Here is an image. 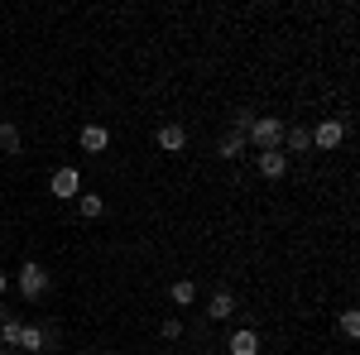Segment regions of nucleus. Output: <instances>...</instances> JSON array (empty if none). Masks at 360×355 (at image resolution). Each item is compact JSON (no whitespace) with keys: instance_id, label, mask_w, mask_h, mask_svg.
I'll return each instance as SVG.
<instances>
[{"instance_id":"1","label":"nucleus","mask_w":360,"mask_h":355,"mask_svg":"<svg viewBox=\"0 0 360 355\" xmlns=\"http://www.w3.org/2000/svg\"><path fill=\"white\" fill-rule=\"evenodd\" d=\"M283 125H288V120H278V115H255L245 125V149H255V154L283 149Z\"/></svg>"},{"instance_id":"2","label":"nucleus","mask_w":360,"mask_h":355,"mask_svg":"<svg viewBox=\"0 0 360 355\" xmlns=\"http://www.w3.org/2000/svg\"><path fill=\"white\" fill-rule=\"evenodd\" d=\"M15 288H20V298H25V302H44V298H49V269L34 264V259H25L20 273H15Z\"/></svg>"},{"instance_id":"3","label":"nucleus","mask_w":360,"mask_h":355,"mask_svg":"<svg viewBox=\"0 0 360 355\" xmlns=\"http://www.w3.org/2000/svg\"><path fill=\"white\" fill-rule=\"evenodd\" d=\"M341 139H346V120H341V115H327V120L312 130V149L332 154V149H341Z\"/></svg>"},{"instance_id":"4","label":"nucleus","mask_w":360,"mask_h":355,"mask_svg":"<svg viewBox=\"0 0 360 355\" xmlns=\"http://www.w3.org/2000/svg\"><path fill=\"white\" fill-rule=\"evenodd\" d=\"M49 192H53L58 202H77L82 197V173L77 168H58L53 178H49Z\"/></svg>"},{"instance_id":"5","label":"nucleus","mask_w":360,"mask_h":355,"mask_svg":"<svg viewBox=\"0 0 360 355\" xmlns=\"http://www.w3.org/2000/svg\"><path fill=\"white\" fill-rule=\"evenodd\" d=\"M77 144H82V154H91V159H101V154L111 149V130H106V125H82V135H77Z\"/></svg>"},{"instance_id":"6","label":"nucleus","mask_w":360,"mask_h":355,"mask_svg":"<svg viewBox=\"0 0 360 355\" xmlns=\"http://www.w3.org/2000/svg\"><path fill=\"white\" fill-rule=\"evenodd\" d=\"M255 168H259V178H269V183H274V178H283V173H288V154H283V149L255 154Z\"/></svg>"},{"instance_id":"7","label":"nucleus","mask_w":360,"mask_h":355,"mask_svg":"<svg viewBox=\"0 0 360 355\" xmlns=\"http://www.w3.org/2000/svg\"><path fill=\"white\" fill-rule=\"evenodd\" d=\"M283 154H312V130L307 125H283Z\"/></svg>"},{"instance_id":"8","label":"nucleus","mask_w":360,"mask_h":355,"mask_svg":"<svg viewBox=\"0 0 360 355\" xmlns=\"http://www.w3.org/2000/svg\"><path fill=\"white\" fill-rule=\"evenodd\" d=\"M207 317H212V322H231V317H236V293H231V288H217L212 302H207Z\"/></svg>"},{"instance_id":"9","label":"nucleus","mask_w":360,"mask_h":355,"mask_svg":"<svg viewBox=\"0 0 360 355\" xmlns=\"http://www.w3.org/2000/svg\"><path fill=\"white\" fill-rule=\"evenodd\" d=\"M231 355H259V331L255 327H240V331H231Z\"/></svg>"},{"instance_id":"10","label":"nucleus","mask_w":360,"mask_h":355,"mask_svg":"<svg viewBox=\"0 0 360 355\" xmlns=\"http://www.w3.org/2000/svg\"><path fill=\"white\" fill-rule=\"evenodd\" d=\"M159 149L164 154H183L188 149V130L183 125H159Z\"/></svg>"},{"instance_id":"11","label":"nucleus","mask_w":360,"mask_h":355,"mask_svg":"<svg viewBox=\"0 0 360 355\" xmlns=\"http://www.w3.org/2000/svg\"><path fill=\"white\" fill-rule=\"evenodd\" d=\"M217 154H221V159H240V154H245V130L231 125V130L221 135V144H217Z\"/></svg>"},{"instance_id":"12","label":"nucleus","mask_w":360,"mask_h":355,"mask_svg":"<svg viewBox=\"0 0 360 355\" xmlns=\"http://www.w3.org/2000/svg\"><path fill=\"white\" fill-rule=\"evenodd\" d=\"M25 149V139H20V125H10V120H0V154H20Z\"/></svg>"},{"instance_id":"13","label":"nucleus","mask_w":360,"mask_h":355,"mask_svg":"<svg viewBox=\"0 0 360 355\" xmlns=\"http://www.w3.org/2000/svg\"><path fill=\"white\" fill-rule=\"evenodd\" d=\"M168 298H173V307H193L197 302V283L193 278H178V283L168 288Z\"/></svg>"},{"instance_id":"14","label":"nucleus","mask_w":360,"mask_h":355,"mask_svg":"<svg viewBox=\"0 0 360 355\" xmlns=\"http://www.w3.org/2000/svg\"><path fill=\"white\" fill-rule=\"evenodd\" d=\"M20 355H49L44 351V327H25V336H20Z\"/></svg>"},{"instance_id":"15","label":"nucleus","mask_w":360,"mask_h":355,"mask_svg":"<svg viewBox=\"0 0 360 355\" xmlns=\"http://www.w3.org/2000/svg\"><path fill=\"white\" fill-rule=\"evenodd\" d=\"M77 212H82L86 221H96L101 212H106V202H101V192H82V197H77Z\"/></svg>"},{"instance_id":"16","label":"nucleus","mask_w":360,"mask_h":355,"mask_svg":"<svg viewBox=\"0 0 360 355\" xmlns=\"http://www.w3.org/2000/svg\"><path fill=\"white\" fill-rule=\"evenodd\" d=\"M20 336H25V322H20V317H10V322L0 327V346H10V351H20Z\"/></svg>"},{"instance_id":"17","label":"nucleus","mask_w":360,"mask_h":355,"mask_svg":"<svg viewBox=\"0 0 360 355\" xmlns=\"http://www.w3.org/2000/svg\"><path fill=\"white\" fill-rule=\"evenodd\" d=\"M63 346V327L58 322H44V351H58Z\"/></svg>"},{"instance_id":"18","label":"nucleus","mask_w":360,"mask_h":355,"mask_svg":"<svg viewBox=\"0 0 360 355\" xmlns=\"http://www.w3.org/2000/svg\"><path fill=\"white\" fill-rule=\"evenodd\" d=\"M341 336H346V341H356V336H360V317H356V312H341Z\"/></svg>"},{"instance_id":"19","label":"nucleus","mask_w":360,"mask_h":355,"mask_svg":"<svg viewBox=\"0 0 360 355\" xmlns=\"http://www.w3.org/2000/svg\"><path fill=\"white\" fill-rule=\"evenodd\" d=\"M183 331H188V327H183V317H168L164 327H159V336H164V341H178Z\"/></svg>"},{"instance_id":"20","label":"nucleus","mask_w":360,"mask_h":355,"mask_svg":"<svg viewBox=\"0 0 360 355\" xmlns=\"http://www.w3.org/2000/svg\"><path fill=\"white\" fill-rule=\"evenodd\" d=\"M5 288H10V273L0 269V298H5Z\"/></svg>"},{"instance_id":"21","label":"nucleus","mask_w":360,"mask_h":355,"mask_svg":"<svg viewBox=\"0 0 360 355\" xmlns=\"http://www.w3.org/2000/svg\"><path fill=\"white\" fill-rule=\"evenodd\" d=\"M10 317H15V312H10V307H0V327H5V322H10Z\"/></svg>"},{"instance_id":"22","label":"nucleus","mask_w":360,"mask_h":355,"mask_svg":"<svg viewBox=\"0 0 360 355\" xmlns=\"http://www.w3.org/2000/svg\"><path fill=\"white\" fill-rule=\"evenodd\" d=\"M0 355H20V351H10V346H0Z\"/></svg>"}]
</instances>
